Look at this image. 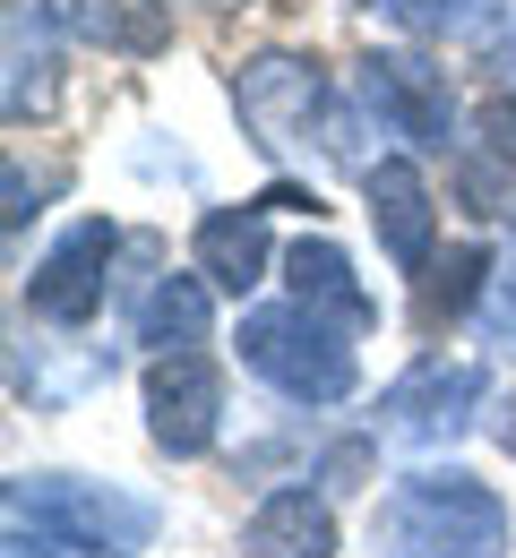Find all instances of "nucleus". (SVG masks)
Returning a JSON list of instances; mask_svg holds the SVG:
<instances>
[{
	"label": "nucleus",
	"instance_id": "12",
	"mask_svg": "<svg viewBox=\"0 0 516 558\" xmlns=\"http://www.w3.org/2000/svg\"><path fill=\"white\" fill-rule=\"evenodd\" d=\"M241 550L250 558H336V515L310 489H267L250 507V524H241Z\"/></svg>",
	"mask_w": 516,
	"mask_h": 558
},
{
	"label": "nucleus",
	"instance_id": "14",
	"mask_svg": "<svg viewBox=\"0 0 516 558\" xmlns=\"http://www.w3.org/2000/svg\"><path fill=\"white\" fill-rule=\"evenodd\" d=\"M44 9H52V26H70L86 44H104V52H130V61L164 52V35H172L164 0H44Z\"/></svg>",
	"mask_w": 516,
	"mask_h": 558
},
{
	"label": "nucleus",
	"instance_id": "2",
	"mask_svg": "<svg viewBox=\"0 0 516 558\" xmlns=\"http://www.w3.org/2000/svg\"><path fill=\"white\" fill-rule=\"evenodd\" d=\"M353 336L362 327H345L310 301H276V310L241 318V361L293 404H336V396H353Z\"/></svg>",
	"mask_w": 516,
	"mask_h": 558
},
{
	"label": "nucleus",
	"instance_id": "10",
	"mask_svg": "<svg viewBox=\"0 0 516 558\" xmlns=\"http://www.w3.org/2000/svg\"><path fill=\"white\" fill-rule=\"evenodd\" d=\"M473 396H482V369H473V361H422L413 378L387 387L379 421H387L396 438H447V429H465V404H473Z\"/></svg>",
	"mask_w": 516,
	"mask_h": 558
},
{
	"label": "nucleus",
	"instance_id": "20",
	"mask_svg": "<svg viewBox=\"0 0 516 558\" xmlns=\"http://www.w3.org/2000/svg\"><path fill=\"white\" fill-rule=\"evenodd\" d=\"M500 61H508V77H516V26H508V44H500Z\"/></svg>",
	"mask_w": 516,
	"mask_h": 558
},
{
	"label": "nucleus",
	"instance_id": "8",
	"mask_svg": "<svg viewBox=\"0 0 516 558\" xmlns=\"http://www.w3.org/2000/svg\"><path fill=\"white\" fill-rule=\"evenodd\" d=\"M17 507H35V524H52V533H77V542H95V550H139L155 533V515L139 498H112V489H86L70 473H35V482L17 489Z\"/></svg>",
	"mask_w": 516,
	"mask_h": 558
},
{
	"label": "nucleus",
	"instance_id": "11",
	"mask_svg": "<svg viewBox=\"0 0 516 558\" xmlns=\"http://www.w3.org/2000/svg\"><path fill=\"white\" fill-rule=\"evenodd\" d=\"M199 276L216 283V292H259L267 283V207H216V215H199Z\"/></svg>",
	"mask_w": 516,
	"mask_h": 558
},
{
	"label": "nucleus",
	"instance_id": "6",
	"mask_svg": "<svg viewBox=\"0 0 516 558\" xmlns=\"http://www.w3.org/2000/svg\"><path fill=\"white\" fill-rule=\"evenodd\" d=\"M112 250H121V232H112L104 215L70 223V232L35 258V276H26V310H35L44 327H86V318L104 310V267H112Z\"/></svg>",
	"mask_w": 516,
	"mask_h": 558
},
{
	"label": "nucleus",
	"instance_id": "17",
	"mask_svg": "<svg viewBox=\"0 0 516 558\" xmlns=\"http://www.w3.org/2000/svg\"><path fill=\"white\" fill-rule=\"evenodd\" d=\"M379 17H396L405 35H431V44H473L500 26V0H362Z\"/></svg>",
	"mask_w": 516,
	"mask_h": 558
},
{
	"label": "nucleus",
	"instance_id": "18",
	"mask_svg": "<svg viewBox=\"0 0 516 558\" xmlns=\"http://www.w3.org/2000/svg\"><path fill=\"white\" fill-rule=\"evenodd\" d=\"M482 336H491V344H516V258L491 276V292H482Z\"/></svg>",
	"mask_w": 516,
	"mask_h": 558
},
{
	"label": "nucleus",
	"instance_id": "13",
	"mask_svg": "<svg viewBox=\"0 0 516 558\" xmlns=\"http://www.w3.org/2000/svg\"><path fill=\"white\" fill-rule=\"evenodd\" d=\"M61 86V44H52V9L44 0H9V121L26 130Z\"/></svg>",
	"mask_w": 516,
	"mask_h": 558
},
{
	"label": "nucleus",
	"instance_id": "3",
	"mask_svg": "<svg viewBox=\"0 0 516 558\" xmlns=\"http://www.w3.org/2000/svg\"><path fill=\"white\" fill-rule=\"evenodd\" d=\"M232 112L267 163H293L310 155V130H327V77L301 52H259L232 70Z\"/></svg>",
	"mask_w": 516,
	"mask_h": 558
},
{
	"label": "nucleus",
	"instance_id": "1",
	"mask_svg": "<svg viewBox=\"0 0 516 558\" xmlns=\"http://www.w3.org/2000/svg\"><path fill=\"white\" fill-rule=\"evenodd\" d=\"M370 558H508V507L473 473H413L379 498Z\"/></svg>",
	"mask_w": 516,
	"mask_h": 558
},
{
	"label": "nucleus",
	"instance_id": "7",
	"mask_svg": "<svg viewBox=\"0 0 516 558\" xmlns=\"http://www.w3.org/2000/svg\"><path fill=\"white\" fill-rule=\"evenodd\" d=\"M362 198H370V223H379V250H387L405 276H422V267H431V241H440V198H431L422 163H413V155L362 163Z\"/></svg>",
	"mask_w": 516,
	"mask_h": 558
},
{
	"label": "nucleus",
	"instance_id": "4",
	"mask_svg": "<svg viewBox=\"0 0 516 558\" xmlns=\"http://www.w3.org/2000/svg\"><path fill=\"white\" fill-rule=\"evenodd\" d=\"M362 112L387 138L422 146V155H447V146H456V86H447V70H431L422 52H370L362 61Z\"/></svg>",
	"mask_w": 516,
	"mask_h": 558
},
{
	"label": "nucleus",
	"instance_id": "15",
	"mask_svg": "<svg viewBox=\"0 0 516 558\" xmlns=\"http://www.w3.org/2000/svg\"><path fill=\"white\" fill-rule=\"evenodd\" d=\"M285 283H293V301L345 318V327H370V318H379V301L353 283V267H345L336 241H293V250H285Z\"/></svg>",
	"mask_w": 516,
	"mask_h": 558
},
{
	"label": "nucleus",
	"instance_id": "9",
	"mask_svg": "<svg viewBox=\"0 0 516 558\" xmlns=\"http://www.w3.org/2000/svg\"><path fill=\"white\" fill-rule=\"evenodd\" d=\"M473 130H482V138L456 146V190H465V207L482 215V223H508L516 232V104L491 95Z\"/></svg>",
	"mask_w": 516,
	"mask_h": 558
},
{
	"label": "nucleus",
	"instance_id": "16",
	"mask_svg": "<svg viewBox=\"0 0 516 558\" xmlns=\"http://www.w3.org/2000/svg\"><path fill=\"white\" fill-rule=\"evenodd\" d=\"M207 276H164L147 292V310H139V344L155 352H199L207 344Z\"/></svg>",
	"mask_w": 516,
	"mask_h": 558
},
{
	"label": "nucleus",
	"instance_id": "5",
	"mask_svg": "<svg viewBox=\"0 0 516 558\" xmlns=\"http://www.w3.org/2000/svg\"><path fill=\"white\" fill-rule=\"evenodd\" d=\"M224 429V369L207 352H155L147 369V438L164 456H207Z\"/></svg>",
	"mask_w": 516,
	"mask_h": 558
},
{
	"label": "nucleus",
	"instance_id": "19",
	"mask_svg": "<svg viewBox=\"0 0 516 558\" xmlns=\"http://www.w3.org/2000/svg\"><path fill=\"white\" fill-rule=\"evenodd\" d=\"M491 429H500V447H508V456H516V396H508V404H500V421H491Z\"/></svg>",
	"mask_w": 516,
	"mask_h": 558
}]
</instances>
